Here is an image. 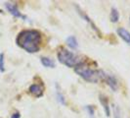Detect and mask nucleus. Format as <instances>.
<instances>
[{
    "label": "nucleus",
    "instance_id": "nucleus-1",
    "mask_svg": "<svg viewBox=\"0 0 130 118\" xmlns=\"http://www.w3.org/2000/svg\"><path fill=\"white\" fill-rule=\"evenodd\" d=\"M41 41V34L35 30H25L21 32L17 38L18 45L29 53L38 51Z\"/></svg>",
    "mask_w": 130,
    "mask_h": 118
},
{
    "label": "nucleus",
    "instance_id": "nucleus-2",
    "mask_svg": "<svg viewBox=\"0 0 130 118\" xmlns=\"http://www.w3.org/2000/svg\"><path fill=\"white\" fill-rule=\"evenodd\" d=\"M58 59L62 64L68 67H76L82 63L81 57H79L75 53L72 52L68 49H65V48H62L61 50H59Z\"/></svg>",
    "mask_w": 130,
    "mask_h": 118
},
{
    "label": "nucleus",
    "instance_id": "nucleus-3",
    "mask_svg": "<svg viewBox=\"0 0 130 118\" xmlns=\"http://www.w3.org/2000/svg\"><path fill=\"white\" fill-rule=\"evenodd\" d=\"M74 71L81 78H83L88 82H91V83H97L99 80H101L100 79V70H93L91 68L84 65L83 63L76 66L74 68Z\"/></svg>",
    "mask_w": 130,
    "mask_h": 118
},
{
    "label": "nucleus",
    "instance_id": "nucleus-4",
    "mask_svg": "<svg viewBox=\"0 0 130 118\" xmlns=\"http://www.w3.org/2000/svg\"><path fill=\"white\" fill-rule=\"evenodd\" d=\"M100 79L105 81L112 91H117L118 89V84H117V81L115 76L105 72L103 70H100Z\"/></svg>",
    "mask_w": 130,
    "mask_h": 118
},
{
    "label": "nucleus",
    "instance_id": "nucleus-5",
    "mask_svg": "<svg viewBox=\"0 0 130 118\" xmlns=\"http://www.w3.org/2000/svg\"><path fill=\"white\" fill-rule=\"evenodd\" d=\"M29 92L36 98H40L43 96L44 87L43 85H40V84H32L29 87Z\"/></svg>",
    "mask_w": 130,
    "mask_h": 118
},
{
    "label": "nucleus",
    "instance_id": "nucleus-6",
    "mask_svg": "<svg viewBox=\"0 0 130 118\" xmlns=\"http://www.w3.org/2000/svg\"><path fill=\"white\" fill-rule=\"evenodd\" d=\"M5 6H6L7 10H8L10 13L12 14L14 17H17V18H24V19H26V17L22 15V13L19 11V9L15 6L14 4L7 2V3H5Z\"/></svg>",
    "mask_w": 130,
    "mask_h": 118
},
{
    "label": "nucleus",
    "instance_id": "nucleus-7",
    "mask_svg": "<svg viewBox=\"0 0 130 118\" xmlns=\"http://www.w3.org/2000/svg\"><path fill=\"white\" fill-rule=\"evenodd\" d=\"M117 33L125 42H127L128 44H130V33L127 30H125L124 28H119L117 30Z\"/></svg>",
    "mask_w": 130,
    "mask_h": 118
},
{
    "label": "nucleus",
    "instance_id": "nucleus-8",
    "mask_svg": "<svg viewBox=\"0 0 130 118\" xmlns=\"http://www.w3.org/2000/svg\"><path fill=\"white\" fill-rule=\"evenodd\" d=\"M99 98H100V101H101V103H102L103 107H104L105 112H106V115H107V116H110V107H109L108 98H106V97H104L103 95H101Z\"/></svg>",
    "mask_w": 130,
    "mask_h": 118
},
{
    "label": "nucleus",
    "instance_id": "nucleus-9",
    "mask_svg": "<svg viewBox=\"0 0 130 118\" xmlns=\"http://www.w3.org/2000/svg\"><path fill=\"white\" fill-rule=\"evenodd\" d=\"M67 43H68V45L70 46L71 48H72V49H75V48L78 47L77 39H75V37H73V36H71V37H69V38L67 39Z\"/></svg>",
    "mask_w": 130,
    "mask_h": 118
},
{
    "label": "nucleus",
    "instance_id": "nucleus-10",
    "mask_svg": "<svg viewBox=\"0 0 130 118\" xmlns=\"http://www.w3.org/2000/svg\"><path fill=\"white\" fill-rule=\"evenodd\" d=\"M77 9H78V13L80 14V16H81V17H82V18H83V19H84L86 22H88V24H89V25L92 27V29H93L94 31H96L97 33H99V32H98V30H97V28H96V26L94 25V23H93L91 20H90V18H89V17H88V16H87V15H86L85 13H83V12H82V11H81V10H80L78 7H77Z\"/></svg>",
    "mask_w": 130,
    "mask_h": 118
},
{
    "label": "nucleus",
    "instance_id": "nucleus-11",
    "mask_svg": "<svg viewBox=\"0 0 130 118\" xmlns=\"http://www.w3.org/2000/svg\"><path fill=\"white\" fill-rule=\"evenodd\" d=\"M41 63L43 66L48 67V68H54L55 67V62L52 59L48 58V57H42L41 58Z\"/></svg>",
    "mask_w": 130,
    "mask_h": 118
},
{
    "label": "nucleus",
    "instance_id": "nucleus-12",
    "mask_svg": "<svg viewBox=\"0 0 130 118\" xmlns=\"http://www.w3.org/2000/svg\"><path fill=\"white\" fill-rule=\"evenodd\" d=\"M110 19L112 23H117L119 20V13L116 8H111V16H110Z\"/></svg>",
    "mask_w": 130,
    "mask_h": 118
},
{
    "label": "nucleus",
    "instance_id": "nucleus-13",
    "mask_svg": "<svg viewBox=\"0 0 130 118\" xmlns=\"http://www.w3.org/2000/svg\"><path fill=\"white\" fill-rule=\"evenodd\" d=\"M56 87H57V85H56ZM57 98H58L59 102H61L62 104H66L65 97L63 96V93H62V92H61V91L58 89V87H57Z\"/></svg>",
    "mask_w": 130,
    "mask_h": 118
},
{
    "label": "nucleus",
    "instance_id": "nucleus-14",
    "mask_svg": "<svg viewBox=\"0 0 130 118\" xmlns=\"http://www.w3.org/2000/svg\"><path fill=\"white\" fill-rule=\"evenodd\" d=\"M5 71V64H4V54L0 53V72Z\"/></svg>",
    "mask_w": 130,
    "mask_h": 118
},
{
    "label": "nucleus",
    "instance_id": "nucleus-15",
    "mask_svg": "<svg viewBox=\"0 0 130 118\" xmlns=\"http://www.w3.org/2000/svg\"><path fill=\"white\" fill-rule=\"evenodd\" d=\"M113 113H115V118H121V115H120V109H119V107L116 105L115 107H113Z\"/></svg>",
    "mask_w": 130,
    "mask_h": 118
},
{
    "label": "nucleus",
    "instance_id": "nucleus-16",
    "mask_svg": "<svg viewBox=\"0 0 130 118\" xmlns=\"http://www.w3.org/2000/svg\"><path fill=\"white\" fill-rule=\"evenodd\" d=\"M86 108H87V110H88V112H89V114L93 116V114H94V108H93L92 106H90V105L86 106Z\"/></svg>",
    "mask_w": 130,
    "mask_h": 118
},
{
    "label": "nucleus",
    "instance_id": "nucleus-17",
    "mask_svg": "<svg viewBox=\"0 0 130 118\" xmlns=\"http://www.w3.org/2000/svg\"><path fill=\"white\" fill-rule=\"evenodd\" d=\"M21 117V114H20L19 112H15L14 114H12V116L11 118H20Z\"/></svg>",
    "mask_w": 130,
    "mask_h": 118
},
{
    "label": "nucleus",
    "instance_id": "nucleus-18",
    "mask_svg": "<svg viewBox=\"0 0 130 118\" xmlns=\"http://www.w3.org/2000/svg\"><path fill=\"white\" fill-rule=\"evenodd\" d=\"M129 20H130V18H129Z\"/></svg>",
    "mask_w": 130,
    "mask_h": 118
}]
</instances>
